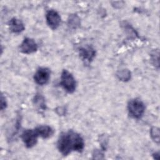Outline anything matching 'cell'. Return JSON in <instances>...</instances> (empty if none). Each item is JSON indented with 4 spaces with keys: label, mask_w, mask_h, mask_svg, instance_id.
I'll return each instance as SVG.
<instances>
[{
    "label": "cell",
    "mask_w": 160,
    "mask_h": 160,
    "mask_svg": "<svg viewBox=\"0 0 160 160\" xmlns=\"http://www.w3.org/2000/svg\"><path fill=\"white\" fill-rule=\"evenodd\" d=\"M84 146V142L82 137L72 131L62 133L58 141V148L64 156L72 151L80 152Z\"/></svg>",
    "instance_id": "cell-1"
},
{
    "label": "cell",
    "mask_w": 160,
    "mask_h": 160,
    "mask_svg": "<svg viewBox=\"0 0 160 160\" xmlns=\"http://www.w3.org/2000/svg\"><path fill=\"white\" fill-rule=\"evenodd\" d=\"M128 109L129 114L134 118H140L144 112V103L139 99H133L129 102Z\"/></svg>",
    "instance_id": "cell-2"
},
{
    "label": "cell",
    "mask_w": 160,
    "mask_h": 160,
    "mask_svg": "<svg viewBox=\"0 0 160 160\" xmlns=\"http://www.w3.org/2000/svg\"><path fill=\"white\" fill-rule=\"evenodd\" d=\"M61 85L68 92L72 93L76 89V81L72 75L64 69L61 73Z\"/></svg>",
    "instance_id": "cell-3"
},
{
    "label": "cell",
    "mask_w": 160,
    "mask_h": 160,
    "mask_svg": "<svg viewBox=\"0 0 160 160\" xmlns=\"http://www.w3.org/2000/svg\"><path fill=\"white\" fill-rule=\"evenodd\" d=\"M22 139L27 148H32L38 141V135L35 129H26L22 134Z\"/></svg>",
    "instance_id": "cell-4"
},
{
    "label": "cell",
    "mask_w": 160,
    "mask_h": 160,
    "mask_svg": "<svg viewBox=\"0 0 160 160\" xmlns=\"http://www.w3.org/2000/svg\"><path fill=\"white\" fill-rule=\"evenodd\" d=\"M50 78V71L46 68H41L34 74V79L39 85L46 84Z\"/></svg>",
    "instance_id": "cell-5"
},
{
    "label": "cell",
    "mask_w": 160,
    "mask_h": 160,
    "mask_svg": "<svg viewBox=\"0 0 160 160\" xmlns=\"http://www.w3.org/2000/svg\"><path fill=\"white\" fill-rule=\"evenodd\" d=\"M46 21L51 28L55 29L60 24L61 17L56 11L50 10L46 14Z\"/></svg>",
    "instance_id": "cell-6"
},
{
    "label": "cell",
    "mask_w": 160,
    "mask_h": 160,
    "mask_svg": "<svg viewBox=\"0 0 160 160\" xmlns=\"http://www.w3.org/2000/svg\"><path fill=\"white\" fill-rule=\"evenodd\" d=\"M38 49L37 44L35 41L29 38H26L24 39L20 46V50L24 54L32 53Z\"/></svg>",
    "instance_id": "cell-7"
},
{
    "label": "cell",
    "mask_w": 160,
    "mask_h": 160,
    "mask_svg": "<svg viewBox=\"0 0 160 160\" xmlns=\"http://www.w3.org/2000/svg\"><path fill=\"white\" fill-rule=\"evenodd\" d=\"M95 50L91 46H87L79 49L80 56L83 60L87 61L88 62H90L92 60L95 56Z\"/></svg>",
    "instance_id": "cell-8"
},
{
    "label": "cell",
    "mask_w": 160,
    "mask_h": 160,
    "mask_svg": "<svg viewBox=\"0 0 160 160\" xmlns=\"http://www.w3.org/2000/svg\"><path fill=\"white\" fill-rule=\"evenodd\" d=\"M38 136L42 138H48L53 134V129L49 126H39L35 129Z\"/></svg>",
    "instance_id": "cell-9"
},
{
    "label": "cell",
    "mask_w": 160,
    "mask_h": 160,
    "mask_svg": "<svg viewBox=\"0 0 160 160\" xmlns=\"http://www.w3.org/2000/svg\"><path fill=\"white\" fill-rule=\"evenodd\" d=\"M9 28L12 32L18 33L24 29V26L20 19L14 18L9 22Z\"/></svg>",
    "instance_id": "cell-10"
},
{
    "label": "cell",
    "mask_w": 160,
    "mask_h": 160,
    "mask_svg": "<svg viewBox=\"0 0 160 160\" xmlns=\"http://www.w3.org/2000/svg\"><path fill=\"white\" fill-rule=\"evenodd\" d=\"M33 102L34 105L41 111H44L46 109V103L44 98L41 94H37L34 96Z\"/></svg>",
    "instance_id": "cell-11"
},
{
    "label": "cell",
    "mask_w": 160,
    "mask_h": 160,
    "mask_svg": "<svg viewBox=\"0 0 160 160\" xmlns=\"http://www.w3.org/2000/svg\"><path fill=\"white\" fill-rule=\"evenodd\" d=\"M118 76L119 79H121L122 81H127L131 77V73L129 71L124 69L118 74Z\"/></svg>",
    "instance_id": "cell-12"
},
{
    "label": "cell",
    "mask_w": 160,
    "mask_h": 160,
    "mask_svg": "<svg viewBox=\"0 0 160 160\" xmlns=\"http://www.w3.org/2000/svg\"><path fill=\"white\" fill-rule=\"evenodd\" d=\"M151 136L152 138V139L159 143V130L158 128L154 127L151 130Z\"/></svg>",
    "instance_id": "cell-13"
},
{
    "label": "cell",
    "mask_w": 160,
    "mask_h": 160,
    "mask_svg": "<svg viewBox=\"0 0 160 160\" xmlns=\"http://www.w3.org/2000/svg\"><path fill=\"white\" fill-rule=\"evenodd\" d=\"M6 107V101L5 100V98L2 96L1 100V109L3 110Z\"/></svg>",
    "instance_id": "cell-14"
}]
</instances>
